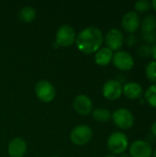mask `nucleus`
<instances>
[{
  "instance_id": "ddd939ff",
  "label": "nucleus",
  "mask_w": 156,
  "mask_h": 157,
  "mask_svg": "<svg viewBox=\"0 0 156 157\" xmlns=\"http://www.w3.org/2000/svg\"><path fill=\"white\" fill-rule=\"evenodd\" d=\"M7 152L10 157H24L27 153V144L20 137H15L8 143Z\"/></svg>"
},
{
  "instance_id": "4be33fe9",
  "label": "nucleus",
  "mask_w": 156,
  "mask_h": 157,
  "mask_svg": "<svg viewBox=\"0 0 156 157\" xmlns=\"http://www.w3.org/2000/svg\"><path fill=\"white\" fill-rule=\"evenodd\" d=\"M142 40L145 42V44H154L156 42V32H142L141 34Z\"/></svg>"
},
{
  "instance_id": "c756f323",
  "label": "nucleus",
  "mask_w": 156,
  "mask_h": 157,
  "mask_svg": "<svg viewBox=\"0 0 156 157\" xmlns=\"http://www.w3.org/2000/svg\"><path fill=\"white\" fill-rule=\"evenodd\" d=\"M104 157H116V155H106Z\"/></svg>"
},
{
  "instance_id": "4468645a",
  "label": "nucleus",
  "mask_w": 156,
  "mask_h": 157,
  "mask_svg": "<svg viewBox=\"0 0 156 157\" xmlns=\"http://www.w3.org/2000/svg\"><path fill=\"white\" fill-rule=\"evenodd\" d=\"M122 94L129 99L136 100L143 97L144 91L143 86L136 82L126 83L122 87Z\"/></svg>"
},
{
  "instance_id": "7ed1b4c3",
  "label": "nucleus",
  "mask_w": 156,
  "mask_h": 157,
  "mask_svg": "<svg viewBox=\"0 0 156 157\" xmlns=\"http://www.w3.org/2000/svg\"><path fill=\"white\" fill-rule=\"evenodd\" d=\"M111 120L120 130H129L133 127L135 119L132 112L126 108H119L111 114Z\"/></svg>"
},
{
  "instance_id": "393cba45",
  "label": "nucleus",
  "mask_w": 156,
  "mask_h": 157,
  "mask_svg": "<svg viewBox=\"0 0 156 157\" xmlns=\"http://www.w3.org/2000/svg\"><path fill=\"white\" fill-rule=\"evenodd\" d=\"M152 48V56L154 58V61H156V42L151 46Z\"/></svg>"
},
{
  "instance_id": "a211bd4d",
  "label": "nucleus",
  "mask_w": 156,
  "mask_h": 157,
  "mask_svg": "<svg viewBox=\"0 0 156 157\" xmlns=\"http://www.w3.org/2000/svg\"><path fill=\"white\" fill-rule=\"evenodd\" d=\"M142 32H154L156 30V17L154 15L145 16L141 21Z\"/></svg>"
},
{
  "instance_id": "412c9836",
  "label": "nucleus",
  "mask_w": 156,
  "mask_h": 157,
  "mask_svg": "<svg viewBox=\"0 0 156 157\" xmlns=\"http://www.w3.org/2000/svg\"><path fill=\"white\" fill-rule=\"evenodd\" d=\"M145 76L148 81L153 84H156V61H151L145 67Z\"/></svg>"
},
{
  "instance_id": "f257e3e1",
  "label": "nucleus",
  "mask_w": 156,
  "mask_h": 157,
  "mask_svg": "<svg viewBox=\"0 0 156 157\" xmlns=\"http://www.w3.org/2000/svg\"><path fill=\"white\" fill-rule=\"evenodd\" d=\"M104 42L102 30L94 26L86 27L76 35L75 44L77 49L85 54L96 53Z\"/></svg>"
},
{
  "instance_id": "423d86ee",
  "label": "nucleus",
  "mask_w": 156,
  "mask_h": 157,
  "mask_svg": "<svg viewBox=\"0 0 156 157\" xmlns=\"http://www.w3.org/2000/svg\"><path fill=\"white\" fill-rule=\"evenodd\" d=\"M36 97L44 103L51 102L56 96L54 86L48 80H40L35 86Z\"/></svg>"
},
{
  "instance_id": "20e7f679",
  "label": "nucleus",
  "mask_w": 156,
  "mask_h": 157,
  "mask_svg": "<svg viewBox=\"0 0 156 157\" xmlns=\"http://www.w3.org/2000/svg\"><path fill=\"white\" fill-rule=\"evenodd\" d=\"M76 40V33L73 27L70 25H62L56 31L55 42L57 47H70Z\"/></svg>"
},
{
  "instance_id": "7c9ffc66",
  "label": "nucleus",
  "mask_w": 156,
  "mask_h": 157,
  "mask_svg": "<svg viewBox=\"0 0 156 157\" xmlns=\"http://www.w3.org/2000/svg\"><path fill=\"white\" fill-rule=\"evenodd\" d=\"M51 157H58V156H56V155H52V156H51Z\"/></svg>"
},
{
  "instance_id": "b1692460",
  "label": "nucleus",
  "mask_w": 156,
  "mask_h": 157,
  "mask_svg": "<svg viewBox=\"0 0 156 157\" xmlns=\"http://www.w3.org/2000/svg\"><path fill=\"white\" fill-rule=\"evenodd\" d=\"M124 42L127 44L128 47L132 48L137 45L138 43V38L135 34H129L126 39H124Z\"/></svg>"
},
{
  "instance_id": "9d476101",
  "label": "nucleus",
  "mask_w": 156,
  "mask_h": 157,
  "mask_svg": "<svg viewBox=\"0 0 156 157\" xmlns=\"http://www.w3.org/2000/svg\"><path fill=\"white\" fill-rule=\"evenodd\" d=\"M122 87L123 86L120 81L110 79L103 85L102 95L106 99L109 101L118 100L122 96Z\"/></svg>"
},
{
  "instance_id": "5701e85b",
  "label": "nucleus",
  "mask_w": 156,
  "mask_h": 157,
  "mask_svg": "<svg viewBox=\"0 0 156 157\" xmlns=\"http://www.w3.org/2000/svg\"><path fill=\"white\" fill-rule=\"evenodd\" d=\"M137 52L141 57L143 58H147L152 56V48L150 45L147 44H141L138 49H137Z\"/></svg>"
},
{
  "instance_id": "0eeeda50",
  "label": "nucleus",
  "mask_w": 156,
  "mask_h": 157,
  "mask_svg": "<svg viewBox=\"0 0 156 157\" xmlns=\"http://www.w3.org/2000/svg\"><path fill=\"white\" fill-rule=\"evenodd\" d=\"M112 63L118 70L127 72L133 68L135 61L133 56L130 52L120 50L113 54Z\"/></svg>"
},
{
  "instance_id": "f3484780",
  "label": "nucleus",
  "mask_w": 156,
  "mask_h": 157,
  "mask_svg": "<svg viewBox=\"0 0 156 157\" xmlns=\"http://www.w3.org/2000/svg\"><path fill=\"white\" fill-rule=\"evenodd\" d=\"M111 114L112 113L110 112V110L105 108H97L96 109H93L92 111L93 119L101 123L109 121L111 120Z\"/></svg>"
},
{
  "instance_id": "aec40b11",
  "label": "nucleus",
  "mask_w": 156,
  "mask_h": 157,
  "mask_svg": "<svg viewBox=\"0 0 156 157\" xmlns=\"http://www.w3.org/2000/svg\"><path fill=\"white\" fill-rule=\"evenodd\" d=\"M134 12L137 14H144L149 12L152 9V4L147 0H139L136 1L133 5Z\"/></svg>"
},
{
  "instance_id": "1a4fd4ad",
  "label": "nucleus",
  "mask_w": 156,
  "mask_h": 157,
  "mask_svg": "<svg viewBox=\"0 0 156 157\" xmlns=\"http://www.w3.org/2000/svg\"><path fill=\"white\" fill-rule=\"evenodd\" d=\"M141 17L140 15L134 11H129L125 13L120 20V26L124 31L129 34H134L141 28Z\"/></svg>"
},
{
  "instance_id": "a878e982",
  "label": "nucleus",
  "mask_w": 156,
  "mask_h": 157,
  "mask_svg": "<svg viewBox=\"0 0 156 157\" xmlns=\"http://www.w3.org/2000/svg\"><path fill=\"white\" fill-rule=\"evenodd\" d=\"M151 133H152L154 136H156V121H154V122L151 125Z\"/></svg>"
},
{
  "instance_id": "cd10ccee",
  "label": "nucleus",
  "mask_w": 156,
  "mask_h": 157,
  "mask_svg": "<svg viewBox=\"0 0 156 157\" xmlns=\"http://www.w3.org/2000/svg\"><path fill=\"white\" fill-rule=\"evenodd\" d=\"M120 157H131V155H130L129 154H126V153H124V154L120 155Z\"/></svg>"
},
{
  "instance_id": "6ab92c4d",
  "label": "nucleus",
  "mask_w": 156,
  "mask_h": 157,
  "mask_svg": "<svg viewBox=\"0 0 156 157\" xmlns=\"http://www.w3.org/2000/svg\"><path fill=\"white\" fill-rule=\"evenodd\" d=\"M145 102L156 109V84L151 85L143 94Z\"/></svg>"
},
{
  "instance_id": "bb28decb",
  "label": "nucleus",
  "mask_w": 156,
  "mask_h": 157,
  "mask_svg": "<svg viewBox=\"0 0 156 157\" xmlns=\"http://www.w3.org/2000/svg\"><path fill=\"white\" fill-rule=\"evenodd\" d=\"M151 4H152V8L156 12V0H154V1H152L151 2Z\"/></svg>"
},
{
  "instance_id": "dca6fc26",
  "label": "nucleus",
  "mask_w": 156,
  "mask_h": 157,
  "mask_svg": "<svg viewBox=\"0 0 156 157\" xmlns=\"http://www.w3.org/2000/svg\"><path fill=\"white\" fill-rule=\"evenodd\" d=\"M36 17V10L30 6H23L18 12V18L23 23H30Z\"/></svg>"
},
{
  "instance_id": "c85d7f7f",
  "label": "nucleus",
  "mask_w": 156,
  "mask_h": 157,
  "mask_svg": "<svg viewBox=\"0 0 156 157\" xmlns=\"http://www.w3.org/2000/svg\"><path fill=\"white\" fill-rule=\"evenodd\" d=\"M153 157H156V148L153 151Z\"/></svg>"
},
{
  "instance_id": "6e6552de",
  "label": "nucleus",
  "mask_w": 156,
  "mask_h": 157,
  "mask_svg": "<svg viewBox=\"0 0 156 157\" xmlns=\"http://www.w3.org/2000/svg\"><path fill=\"white\" fill-rule=\"evenodd\" d=\"M124 39L125 38L122 31L117 28L110 29L104 37V40L107 47L110 49L113 52L121 50L124 44Z\"/></svg>"
},
{
  "instance_id": "9b49d317",
  "label": "nucleus",
  "mask_w": 156,
  "mask_h": 157,
  "mask_svg": "<svg viewBox=\"0 0 156 157\" xmlns=\"http://www.w3.org/2000/svg\"><path fill=\"white\" fill-rule=\"evenodd\" d=\"M129 155L131 157H152L153 147L150 143L144 140H136L129 146Z\"/></svg>"
},
{
  "instance_id": "f03ea898",
  "label": "nucleus",
  "mask_w": 156,
  "mask_h": 157,
  "mask_svg": "<svg viewBox=\"0 0 156 157\" xmlns=\"http://www.w3.org/2000/svg\"><path fill=\"white\" fill-rule=\"evenodd\" d=\"M108 149L113 155L124 154L130 146L128 136L122 132H112L107 140Z\"/></svg>"
},
{
  "instance_id": "f8f14e48",
  "label": "nucleus",
  "mask_w": 156,
  "mask_h": 157,
  "mask_svg": "<svg viewBox=\"0 0 156 157\" xmlns=\"http://www.w3.org/2000/svg\"><path fill=\"white\" fill-rule=\"evenodd\" d=\"M73 106L74 110L82 116L89 115L93 111V102L91 98L85 94L77 95L74 99Z\"/></svg>"
},
{
  "instance_id": "39448f33",
  "label": "nucleus",
  "mask_w": 156,
  "mask_h": 157,
  "mask_svg": "<svg viewBox=\"0 0 156 157\" xmlns=\"http://www.w3.org/2000/svg\"><path fill=\"white\" fill-rule=\"evenodd\" d=\"M92 137H93L92 129L85 124L74 127L70 133L71 142L77 146L87 144L92 140Z\"/></svg>"
},
{
  "instance_id": "2eb2a0df",
  "label": "nucleus",
  "mask_w": 156,
  "mask_h": 157,
  "mask_svg": "<svg viewBox=\"0 0 156 157\" xmlns=\"http://www.w3.org/2000/svg\"><path fill=\"white\" fill-rule=\"evenodd\" d=\"M114 52L108 47H101L95 53V63L99 66H107L112 63Z\"/></svg>"
}]
</instances>
